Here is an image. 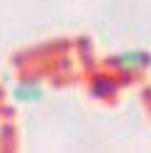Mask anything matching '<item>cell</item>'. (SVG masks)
<instances>
[{
  "instance_id": "cell-2",
  "label": "cell",
  "mask_w": 151,
  "mask_h": 153,
  "mask_svg": "<svg viewBox=\"0 0 151 153\" xmlns=\"http://www.w3.org/2000/svg\"><path fill=\"white\" fill-rule=\"evenodd\" d=\"M42 85L39 83H25L20 88H15V100H20V102H37V100H42Z\"/></svg>"
},
{
  "instance_id": "cell-1",
  "label": "cell",
  "mask_w": 151,
  "mask_h": 153,
  "mask_svg": "<svg viewBox=\"0 0 151 153\" xmlns=\"http://www.w3.org/2000/svg\"><path fill=\"white\" fill-rule=\"evenodd\" d=\"M110 63L115 68H122V71H144L151 63V56L146 51H124V53L115 56Z\"/></svg>"
}]
</instances>
